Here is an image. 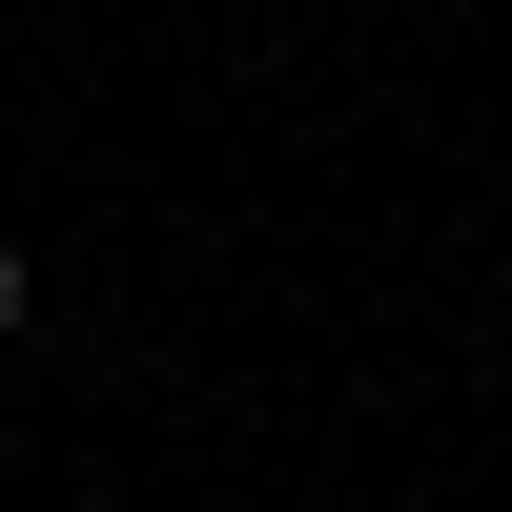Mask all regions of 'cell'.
Wrapping results in <instances>:
<instances>
[{
    "label": "cell",
    "mask_w": 512,
    "mask_h": 512,
    "mask_svg": "<svg viewBox=\"0 0 512 512\" xmlns=\"http://www.w3.org/2000/svg\"><path fill=\"white\" fill-rule=\"evenodd\" d=\"M0 328H21V246H0Z\"/></svg>",
    "instance_id": "cell-1"
}]
</instances>
